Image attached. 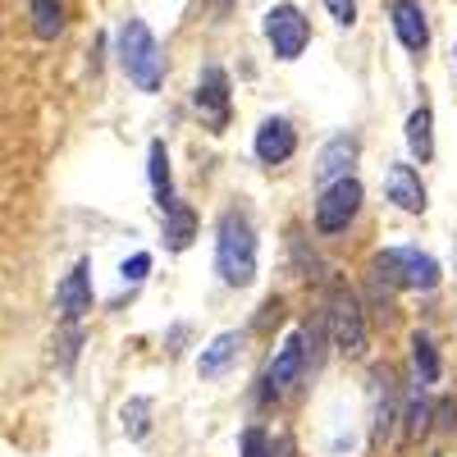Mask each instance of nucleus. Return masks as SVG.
Returning <instances> with one entry per match:
<instances>
[{
  "label": "nucleus",
  "mask_w": 457,
  "mask_h": 457,
  "mask_svg": "<svg viewBox=\"0 0 457 457\" xmlns=\"http://www.w3.org/2000/svg\"><path fill=\"white\" fill-rule=\"evenodd\" d=\"M430 416H435V407L421 398V389H416L411 403H407V439H421L430 430Z\"/></svg>",
  "instance_id": "412c9836"
},
{
  "label": "nucleus",
  "mask_w": 457,
  "mask_h": 457,
  "mask_svg": "<svg viewBox=\"0 0 457 457\" xmlns=\"http://www.w3.org/2000/svg\"><path fill=\"white\" fill-rule=\"evenodd\" d=\"M197 110H202V120L220 133L228 124V79H224V69H202V83H197Z\"/></svg>",
  "instance_id": "0eeeda50"
},
{
  "label": "nucleus",
  "mask_w": 457,
  "mask_h": 457,
  "mask_svg": "<svg viewBox=\"0 0 457 457\" xmlns=\"http://www.w3.org/2000/svg\"><path fill=\"white\" fill-rule=\"evenodd\" d=\"M302 366H307V348H302V334H293V338L279 343V353H275V361H270V389H275V394L288 389L293 379L302 375Z\"/></svg>",
  "instance_id": "f8f14e48"
},
{
  "label": "nucleus",
  "mask_w": 457,
  "mask_h": 457,
  "mask_svg": "<svg viewBox=\"0 0 457 457\" xmlns=\"http://www.w3.org/2000/svg\"><path fill=\"white\" fill-rule=\"evenodd\" d=\"M394 28H398L407 51H426L430 46V23H426V14H421L416 0H394Z\"/></svg>",
  "instance_id": "9d476101"
},
{
  "label": "nucleus",
  "mask_w": 457,
  "mask_h": 457,
  "mask_svg": "<svg viewBox=\"0 0 457 457\" xmlns=\"http://www.w3.org/2000/svg\"><path fill=\"white\" fill-rule=\"evenodd\" d=\"M325 320H329V334H334V348L343 357L366 353V312H361L357 293L343 279H329V288H325Z\"/></svg>",
  "instance_id": "f03ea898"
},
{
  "label": "nucleus",
  "mask_w": 457,
  "mask_h": 457,
  "mask_svg": "<svg viewBox=\"0 0 457 457\" xmlns=\"http://www.w3.org/2000/svg\"><path fill=\"white\" fill-rule=\"evenodd\" d=\"M357 161V137H334L325 151H320V165H316V179L320 183H338V174L348 179V165Z\"/></svg>",
  "instance_id": "ddd939ff"
},
{
  "label": "nucleus",
  "mask_w": 457,
  "mask_h": 457,
  "mask_svg": "<svg viewBox=\"0 0 457 457\" xmlns=\"http://www.w3.org/2000/svg\"><path fill=\"white\" fill-rule=\"evenodd\" d=\"M435 421H439V430H444V435H453V430H457V398H444V403L435 407Z\"/></svg>",
  "instance_id": "393cba45"
},
{
  "label": "nucleus",
  "mask_w": 457,
  "mask_h": 457,
  "mask_svg": "<svg viewBox=\"0 0 457 457\" xmlns=\"http://www.w3.org/2000/svg\"><path fill=\"white\" fill-rule=\"evenodd\" d=\"M265 37H270L279 60H297L302 46H307V37H312V28L293 5H275L270 14H265Z\"/></svg>",
  "instance_id": "423d86ee"
},
{
  "label": "nucleus",
  "mask_w": 457,
  "mask_h": 457,
  "mask_svg": "<svg viewBox=\"0 0 457 457\" xmlns=\"http://www.w3.org/2000/svg\"><path fill=\"white\" fill-rule=\"evenodd\" d=\"M238 348H243V338H238V334H220V338L211 343V348L202 353L197 370H202V375H220V370H224L228 361L238 357Z\"/></svg>",
  "instance_id": "6ab92c4d"
},
{
  "label": "nucleus",
  "mask_w": 457,
  "mask_h": 457,
  "mask_svg": "<svg viewBox=\"0 0 457 457\" xmlns=\"http://www.w3.org/2000/svg\"><path fill=\"white\" fill-rule=\"evenodd\" d=\"M146 170H151V193H156L161 211H165V206H174V197H170V156H165V142H151Z\"/></svg>",
  "instance_id": "a211bd4d"
},
{
  "label": "nucleus",
  "mask_w": 457,
  "mask_h": 457,
  "mask_svg": "<svg viewBox=\"0 0 457 457\" xmlns=\"http://www.w3.org/2000/svg\"><path fill=\"white\" fill-rule=\"evenodd\" d=\"M370 270L385 284H394V288H435L439 284V261L426 256V252H416V247H385V252H375Z\"/></svg>",
  "instance_id": "20e7f679"
},
{
  "label": "nucleus",
  "mask_w": 457,
  "mask_h": 457,
  "mask_svg": "<svg viewBox=\"0 0 457 457\" xmlns=\"http://www.w3.org/2000/svg\"><path fill=\"white\" fill-rule=\"evenodd\" d=\"M270 457H293V439H288V435H279V439H275V453H270Z\"/></svg>",
  "instance_id": "cd10ccee"
},
{
  "label": "nucleus",
  "mask_w": 457,
  "mask_h": 457,
  "mask_svg": "<svg viewBox=\"0 0 457 457\" xmlns=\"http://www.w3.org/2000/svg\"><path fill=\"white\" fill-rule=\"evenodd\" d=\"M215 265H220L224 284H234V288H243V284L256 279V238H252V224L243 215H234V211L220 220Z\"/></svg>",
  "instance_id": "f257e3e1"
},
{
  "label": "nucleus",
  "mask_w": 457,
  "mask_h": 457,
  "mask_svg": "<svg viewBox=\"0 0 457 457\" xmlns=\"http://www.w3.org/2000/svg\"><path fill=\"white\" fill-rule=\"evenodd\" d=\"M275 453V439L265 435V430H243V457H270Z\"/></svg>",
  "instance_id": "b1692460"
},
{
  "label": "nucleus",
  "mask_w": 457,
  "mask_h": 457,
  "mask_svg": "<svg viewBox=\"0 0 457 457\" xmlns=\"http://www.w3.org/2000/svg\"><path fill=\"white\" fill-rule=\"evenodd\" d=\"M228 5H234V0H215V10H228Z\"/></svg>",
  "instance_id": "c85d7f7f"
},
{
  "label": "nucleus",
  "mask_w": 457,
  "mask_h": 457,
  "mask_svg": "<svg viewBox=\"0 0 457 457\" xmlns=\"http://www.w3.org/2000/svg\"><path fill=\"white\" fill-rule=\"evenodd\" d=\"M28 19H32V32L42 37V42H55V37L64 32V5L60 0H32Z\"/></svg>",
  "instance_id": "dca6fc26"
},
{
  "label": "nucleus",
  "mask_w": 457,
  "mask_h": 457,
  "mask_svg": "<svg viewBox=\"0 0 457 457\" xmlns=\"http://www.w3.org/2000/svg\"><path fill=\"white\" fill-rule=\"evenodd\" d=\"M293 146H297V133H293L288 120H265V124L256 129V156H261L265 165L288 161V156H293Z\"/></svg>",
  "instance_id": "6e6552de"
},
{
  "label": "nucleus",
  "mask_w": 457,
  "mask_h": 457,
  "mask_svg": "<svg viewBox=\"0 0 457 457\" xmlns=\"http://www.w3.org/2000/svg\"><path fill=\"white\" fill-rule=\"evenodd\" d=\"M60 312L69 316V320H79V316H87L92 312V284H87V261H79L73 270L64 275V284H60Z\"/></svg>",
  "instance_id": "1a4fd4ad"
},
{
  "label": "nucleus",
  "mask_w": 457,
  "mask_h": 457,
  "mask_svg": "<svg viewBox=\"0 0 457 457\" xmlns=\"http://www.w3.org/2000/svg\"><path fill=\"white\" fill-rule=\"evenodd\" d=\"M120 64H124V73H129L142 92H156V87H161L165 55H161L156 37H151V28H146L142 19H129L124 32H120Z\"/></svg>",
  "instance_id": "7ed1b4c3"
},
{
  "label": "nucleus",
  "mask_w": 457,
  "mask_h": 457,
  "mask_svg": "<svg viewBox=\"0 0 457 457\" xmlns=\"http://www.w3.org/2000/svg\"><path fill=\"white\" fill-rule=\"evenodd\" d=\"M146 270H151V256H146V252H137L133 261H124V279H129V284H142Z\"/></svg>",
  "instance_id": "bb28decb"
},
{
  "label": "nucleus",
  "mask_w": 457,
  "mask_h": 457,
  "mask_svg": "<svg viewBox=\"0 0 457 457\" xmlns=\"http://www.w3.org/2000/svg\"><path fill=\"white\" fill-rule=\"evenodd\" d=\"M325 5H329V14H334L343 28L357 23V0H325Z\"/></svg>",
  "instance_id": "a878e982"
},
{
  "label": "nucleus",
  "mask_w": 457,
  "mask_h": 457,
  "mask_svg": "<svg viewBox=\"0 0 457 457\" xmlns=\"http://www.w3.org/2000/svg\"><path fill=\"white\" fill-rule=\"evenodd\" d=\"M193 238H197V215H193V206H183V202L165 206V243H170V252H183Z\"/></svg>",
  "instance_id": "2eb2a0df"
},
{
  "label": "nucleus",
  "mask_w": 457,
  "mask_h": 457,
  "mask_svg": "<svg viewBox=\"0 0 457 457\" xmlns=\"http://www.w3.org/2000/svg\"><path fill=\"white\" fill-rule=\"evenodd\" d=\"M55 348H60V366H73V357H79V348H83V329L64 325V334L55 338Z\"/></svg>",
  "instance_id": "5701e85b"
},
{
  "label": "nucleus",
  "mask_w": 457,
  "mask_h": 457,
  "mask_svg": "<svg viewBox=\"0 0 457 457\" xmlns=\"http://www.w3.org/2000/svg\"><path fill=\"white\" fill-rule=\"evenodd\" d=\"M430 124H435V120H430L426 105L407 120V146H411L416 161H430V156H435V133H430Z\"/></svg>",
  "instance_id": "f3484780"
},
{
  "label": "nucleus",
  "mask_w": 457,
  "mask_h": 457,
  "mask_svg": "<svg viewBox=\"0 0 457 457\" xmlns=\"http://www.w3.org/2000/svg\"><path fill=\"white\" fill-rule=\"evenodd\" d=\"M389 202H398L407 215L426 211V187H421V179H416L411 165H389Z\"/></svg>",
  "instance_id": "9b49d317"
},
{
  "label": "nucleus",
  "mask_w": 457,
  "mask_h": 457,
  "mask_svg": "<svg viewBox=\"0 0 457 457\" xmlns=\"http://www.w3.org/2000/svg\"><path fill=\"white\" fill-rule=\"evenodd\" d=\"M361 211V183L357 179H338L334 187H325L320 202H316V224L325 234H338V228H348L353 215Z\"/></svg>",
  "instance_id": "39448f33"
},
{
  "label": "nucleus",
  "mask_w": 457,
  "mask_h": 457,
  "mask_svg": "<svg viewBox=\"0 0 457 457\" xmlns=\"http://www.w3.org/2000/svg\"><path fill=\"white\" fill-rule=\"evenodd\" d=\"M146 416H151V403H146V398L124 403V435H129V439H142V435H146V426H151Z\"/></svg>",
  "instance_id": "4be33fe9"
},
{
  "label": "nucleus",
  "mask_w": 457,
  "mask_h": 457,
  "mask_svg": "<svg viewBox=\"0 0 457 457\" xmlns=\"http://www.w3.org/2000/svg\"><path fill=\"white\" fill-rule=\"evenodd\" d=\"M411 366H416V385H435L439 379V353L426 334H411Z\"/></svg>",
  "instance_id": "aec40b11"
},
{
  "label": "nucleus",
  "mask_w": 457,
  "mask_h": 457,
  "mask_svg": "<svg viewBox=\"0 0 457 457\" xmlns=\"http://www.w3.org/2000/svg\"><path fill=\"white\" fill-rule=\"evenodd\" d=\"M379 385V403H375V435L389 439L394 435V421H398V385H394V370H379L375 375Z\"/></svg>",
  "instance_id": "4468645a"
}]
</instances>
